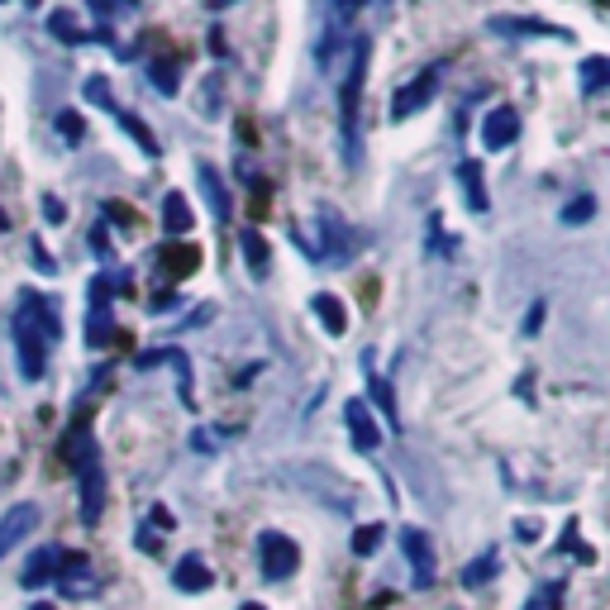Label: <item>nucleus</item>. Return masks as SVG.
Here are the masks:
<instances>
[{
    "mask_svg": "<svg viewBox=\"0 0 610 610\" xmlns=\"http://www.w3.org/2000/svg\"><path fill=\"white\" fill-rule=\"evenodd\" d=\"M382 534H386L382 525H362V530L353 534V554H358V558H368V554H377V548H382Z\"/></svg>",
    "mask_w": 610,
    "mask_h": 610,
    "instance_id": "nucleus-32",
    "label": "nucleus"
},
{
    "mask_svg": "<svg viewBox=\"0 0 610 610\" xmlns=\"http://www.w3.org/2000/svg\"><path fill=\"white\" fill-rule=\"evenodd\" d=\"M63 458L72 462V468H81L86 458H96V439H91V429H86V420L63 439Z\"/></svg>",
    "mask_w": 610,
    "mask_h": 610,
    "instance_id": "nucleus-28",
    "label": "nucleus"
},
{
    "mask_svg": "<svg viewBox=\"0 0 610 610\" xmlns=\"http://www.w3.org/2000/svg\"><path fill=\"white\" fill-rule=\"evenodd\" d=\"M77 487H81V525H96L100 511H106V472H100V458L81 462Z\"/></svg>",
    "mask_w": 610,
    "mask_h": 610,
    "instance_id": "nucleus-9",
    "label": "nucleus"
},
{
    "mask_svg": "<svg viewBox=\"0 0 610 610\" xmlns=\"http://www.w3.org/2000/svg\"><path fill=\"white\" fill-rule=\"evenodd\" d=\"M110 277H96L91 282V315H86V344L91 348H106L115 339V319H110Z\"/></svg>",
    "mask_w": 610,
    "mask_h": 610,
    "instance_id": "nucleus-7",
    "label": "nucleus"
},
{
    "mask_svg": "<svg viewBox=\"0 0 610 610\" xmlns=\"http://www.w3.org/2000/svg\"><path fill=\"white\" fill-rule=\"evenodd\" d=\"M540 319H544V305H534V311H530V319H525V334H534V329H540Z\"/></svg>",
    "mask_w": 610,
    "mask_h": 610,
    "instance_id": "nucleus-40",
    "label": "nucleus"
},
{
    "mask_svg": "<svg viewBox=\"0 0 610 610\" xmlns=\"http://www.w3.org/2000/svg\"><path fill=\"white\" fill-rule=\"evenodd\" d=\"M401 548H405V558H411V568H415V582L420 587H429L434 582V544H429V534L425 530H401Z\"/></svg>",
    "mask_w": 610,
    "mask_h": 610,
    "instance_id": "nucleus-12",
    "label": "nucleus"
},
{
    "mask_svg": "<svg viewBox=\"0 0 610 610\" xmlns=\"http://www.w3.org/2000/svg\"><path fill=\"white\" fill-rule=\"evenodd\" d=\"M196 268H200V249H196V243H163V249H157V272L172 277V282L192 277Z\"/></svg>",
    "mask_w": 610,
    "mask_h": 610,
    "instance_id": "nucleus-13",
    "label": "nucleus"
},
{
    "mask_svg": "<svg viewBox=\"0 0 610 610\" xmlns=\"http://www.w3.org/2000/svg\"><path fill=\"white\" fill-rule=\"evenodd\" d=\"M86 6H91L96 20H115V14H134L139 0H86Z\"/></svg>",
    "mask_w": 610,
    "mask_h": 610,
    "instance_id": "nucleus-33",
    "label": "nucleus"
},
{
    "mask_svg": "<svg viewBox=\"0 0 610 610\" xmlns=\"http://www.w3.org/2000/svg\"><path fill=\"white\" fill-rule=\"evenodd\" d=\"M34 610H53V606H43V601H39V606H34Z\"/></svg>",
    "mask_w": 610,
    "mask_h": 610,
    "instance_id": "nucleus-43",
    "label": "nucleus"
},
{
    "mask_svg": "<svg viewBox=\"0 0 610 610\" xmlns=\"http://www.w3.org/2000/svg\"><path fill=\"white\" fill-rule=\"evenodd\" d=\"M591 215H597V196H577V200H568V206H563V225H587Z\"/></svg>",
    "mask_w": 610,
    "mask_h": 610,
    "instance_id": "nucleus-30",
    "label": "nucleus"
},
{
    "mask_svg": "<svg viewBox=\"0 0 610 610\" xmlns=\"http://www.w3.org/2000/svg\"><path fill=\"white\" fill-rule=\"evenodd\" d=\"M57 134H63L67 143H77V139L86 134V124H81V115H77V110H63V115H57Z\"/></svg>",
    "mask_w": 610,
    "mask_h": 610,
    "instance_id": "nucleus-34",
    "label": "nucleus"
},
{
    "mask_svg": "<svg viewBox=\"0 0 610 610\" xmlns=\"http://www.w3.org/2000/svg\"><path fill=\"white\" fill-rule=\"evenodd\" d=\"M239 249H243V263H249L253 277H268V268H272V249H268V239L258 235V229H243V235H239Z\"/></svg>",
    "mask_w": 610,
    "mask_h": 610,
    "instance_id": "nucleus-24",
    "label": "nucleus"
},
{
    "mask_svg": "<svg viewBox=\"0 0 610 610\" xmlns=\"http://www.w3.org/2000/svg\"><path fill=\"white\" fill-rule=\"evenodd\" d=\"M57 339H63V325H57L53 301L48 296H20V311H14V353H20L24 382H39L43 377Z\"/></svg>",
    "mask_w": 610,
    "mask_h": 610,
    "instance_id": "nucleus-1",
    "label": "nucleus"
},
{
    "mask_svg": "<svg viewBox=\"0 0 610 610\" xmlns=\"http://www.w3.org/2000/svg\"><path fill=\"white\" fill-rule=\"evenodd\" d=\"M239 610H268V606H253V601H249V606H239Z\"/></svg>",
    "mask_w": 610,
    "mask_h": 610,
    "instance_id": "nucleus-42",
    "label": "nucleus"
},
{
    "mask_svg": "<svg viewBox=\"0 0 610 610\" xmlns=\"http://www.w3.org/2000/svg\"><path fill=\"white\" fill-rule=\"evenodd\" d=\"M34 530H39V505H34V501L10 505V511L0 515V558H6L14 544H24Z\"/></svg>",
    "mask_w": 610,
    "mask_h": 610,
    "instance_id": "nucleus-10",
    "label": "nucleus"
},
{
    "mask_svg": "<svg viewBox=\"0 0 610 610\" xmlns=\"http://www.w3.org/2000/svg\"><path fill=\"white\" fill-rule=\"evenodd\" d=\"M439 77H444V67L434 63V67H425L415 81H405L396 96H391V120H411L415 110H425L429 100H434V91H439Z\"/></svg>",
    "mask_w": 610,
    "mask_h": 610,
    "instance_id": "nucleus-4",
    "label": "nucleus"
},
{
    "mask_svg": "<svg viewBox=\"0 0 610 610\" xmlns=\"http://www.w3.org/2000/svg\"><path fill=\"white\" fill-rule=\"evenodd\" d=\"M497 573H501V554H497V548H487L482 558H472L468 568L458 573V582H462V587H482V582H491Z\"/></svg>",
    "mask_w": 610,
    "mask_h": 610,
    "instance_id": "nucleus-27",
    "label": "nucleus"
},
{
    "mask_svg": "<svg viewBox=\"0 0 610 610\" xmlns=\"http://www.w3.org/2000/svg\"><path fill=\"white\" fill-rule=\"evenodd\" d=\"M258 558H263V577H268V582H286V577L301 568L296 540H286V534H277V530L258 534Z\"/></svg>",
    "mask_w": 610,
    "mask_h": 610,
    "instance_id": "nucleus-3",
    "label": "nucleus"
},
{
    "mask_svg": "<svg viewBox=\"0 0 610 610\" xmlns=\"http://www.w3.org/2000/svg\"><path fill=\"white\" fill-rule=\"evenodd\" d=\"M210 568H206V558H196V554H186L177 568H172V587L177 591H210Z\"/></svg>",
    "mask_w": 610,
    "mask_h": 610,
    "instance_id": "nucleus-19",
    "label": "nucleus"
},
{
    "mask_svg": "<svg viewBox=\"0 0 610 610\" xmlns=\"http://www.w3.org/2000/svg\"><path fill=\"white\" fill-rule=\"evenodd\" d=\"M319 235H325V243H315V258H319V263H344L348 249H353V235H348V225H344L329 206L319 210Z\"/></svg>",
    "mask_w": 610,
    "mask_h": 610,
    "instance_id": "nucleus-11",
    "label": "nucleus"
},
{
    "mask_svg": "<svg viewBox=\"0 0 610 610\" xmlns=\"http://www.w3.org/2000/svg\"><path fill=\"white\" fill-rule=\"evenodd\" d=\"M172 305H177V296H172V292H153V296H149V311H153V315H167Z\"/></svg>",
    "mask_w": 610,
    "mask_h": 610,
    "instance_id": "nucleus-38",
    "label": "nucleus"
},
{
    "mask_svg": "<svg viewBox=\"0 0 610 610\" xmlns=\"http://www.w3.org/2000/svg\"><path fill=\"white\" fill-rule=\"evenodd\" d=\"M196 182H200V192H206V200H210L215 220L229 225V186H225V177L210 163H196Z\"/></svg>",
    "mask_w": 610,
    "mask_h": 610,
    "instance_id": "nucleus-18",
    "label": "nucleus"
},
{
    "mask_svg": "<svg viewBox=\"0 0 610 610\" xmlns=\"http://www.w3.org/2000/svg\"><path fill=\"white\" fill-rule=\"evenodd\" d=\"M143 77H149V86L157 96H177L182 91V67L177 57H153L149 67H143Z\"/></svg>",
    "mask_w": 610,
    "mask_h": 610,
    "instance_id": "nucleus-22",
    "label": "nucleus"
},
{
    "mask_svg": "<svg viewBox=\"0 0 610 610\" xmlns=\"http://www.w3.org/2000/svg\"><path fill=\"white\" fill-rule=\"evenodd\" d=\"M362 10H368V0H334V20H339V24H348Z\"/></svg>",
    "mask_w": 610,
    "mask_h": 610,
    "instance_id": "nucleus-37",
    "label": "nucleus"
},
{
    "mask_svg": "<svg viewBox=\"0 0 610 610\" xmlns=\"http://www.w3.org/2000/svg\"><path fill=\"white\" fill-rule=\"evenodd\" d=\"M454 177H458V186H462V200H468V210L487 215V210H491V196H487V177H482V163H477V157H462Z\"/></svg>",
    "mask_w": 610,
    "mask_h": 610,
    "instance_id": "nucleus-15",
    "label": "nucleus"
},
{
    "mask_svg": "<svg viewBox=\"0 0 610 610\" xmlns=\"http://www.w3.org/2000/svg\"><path fill=\"white\" fill-rule=\"evenodd\" d=\"M525 610H563V582H544V587L530 597Z\"/></svg>",
    "mask_w": 610,
    "mask_h": 610,
    "instance_id": "nucleus-31",
    "label": "nucleus"
},
{
    "mask_svg": "<svg viewBox=\"0 0 610 610\" xmlns=\"http://www.w3.org/2000/svg\"><path fill=\"white\" fill-rule=\"evenodd\" d=\"M163 229H167L172 239L192 235V206H186L182 192H167V196H163Z\"/></svg>",
    "mask_w": 610,
    "mask_h": 610,
    "instance_id": "nucleus-25",
    "label": "nucleus"
},
{
    "mask_svg": "<svg viewBox=\"0 0 610 610\" xmlns=\"http://www.w3.org/2000/svg\"><path fill=\"white\" fill-rule=\"evenodd\" d=\"M311 311H315L319 325H325V334H334V339H344V334H348V311H344V301L334 292H315Z\"/></svg>",
    "mask_w": 610,
    "mask_h": 610,
    "instance_id": "nucleus-17",
    "label": "nucleus"
},
{
    "mask_svg": "<svg viewBox=\"0 0 610 610\" xmlns=\"http://www.w3.org/2000/svg\"><path fill=\"white\" fill-rule=\"evenodd\" d=\"M29 258H34V268L43 272V277H53V272H57V263H53V253L48 249H43V243L34 239V243H29Z\"/></svg>",
    "mask_w": 610,
    "mask_h": 610,
    "instance_id": "nucleus-36",
    "label": "nucleus"
},
{
    "mask_svg": "<svg viewBox=\"0 0 610 610\" xmlns=\"http://www.w3.org/2000/svg\"><path fill=\"white\" fill-rule=\"evenodd\" d=\"M368 63H372V34H353L348 43V67H344V91H339V143H344V167L362 163V86H368Z\"/></svg>",
    "mask_w": 610,
    "mask_h": 610,
    "instance_id": "nucleus-2",
    "label": "nucleus"
},
{
    "mask_svg": "<svg viewBox=\"0 0 610 610\" xmlns=\"http://www.w3.org/2000/svg\"><path fill=\"white\" fill-rule=\"evenodd\" d=\"M487 34H501V39H563V43L573 39L563 24L534 20V14H491V20H487Z\"/></svg>",
    "mask_w": 610,
    "mask_h": 610,
    "instance_id": "nucleus-5",
    "label": "nucleus"
},
{
    "mask_svg": "<svg viewBox=\"0 0 610 610\" xmlns=\"http://www.w3.org/2000/svg\"><path fill=\"white\" fill-rule=\"evenodd\" d=\"M48 34L57 43H67V48H81V43H91V39H86V29H77V14H72V10H53L48 14Z\"/></svg>",
    "mask_w": 610,
    "mask_h": 610,
    "instance_id": "nucleus-26",
    "label": "nucleus"
},
{
    "mask_svg": "<svg viewBox=\"0 0 610 610\" xmlns=\"http://www.w3.org/2000/svg\"><path fill=\"white\" fill-rule=\"evenodd\" d=\"M362 368H368V391H372V401L382 405V420H386L391 429H401V415H396V396H391V382H386V377L372 368V353H362Z\"/></svg>",
    "mask_w": 610,
    "mask_h": 610,
    "instance_id": "nucleus-20",
    "label": "nucleus"
},
{
    "mask_svg": "<svg viewBox=\"0 0 610 610\" xmlns=\"http://www.w3.org/2000/svg\"><path fill=\"white\" fill-rule=\"evenodd\" d=\"M53 582L63 587V597H96V591H100V577H96V568H91V558H86V554H63Z\"/></svg>",
    "mask_w": 610,
    "mask_h": 610,
    "instance_id": "nucleus-6",
    "label": "nucleus"
},
{
    "mask_svg": "<svg viewBox=\"0 0 610 610\" xmlns=\"http://www.w3.org/2000/svg\"><path fill=\"white\" fill-rule=\"evenodd\" d=\"M606 81H610V57H601V53H597V57H587V63H582V91H587V96H597Z\"/></svg>",
    "mask_w": 610,
    "mask_h": 610,
    "instance_id": "nucleus-29",
    "label": "nucleus"
},
{
    "mask_svg": "<svg viewBox=\"0 0 610 610\" xmlns=\"http://www.w3.org/2000/svg\"><path fill=\"white\" fill-rule=\"evenodd\" d=\"M6 229H10V215H6V210H0V235H6Z\"/></svg>",
    "mask_w": 610,
    "mask_h": 610,
    "instance_id": "nucleus-41",
    "label": "nucleus"
},
{
    "mask_svg": "<svg viewBox=\"0 0 610 610\" xmlns=\"http://www.w3.org/2000/svg\"><path fill=\"white\" fill-rule=\"evenodd\" d=\"M515 139H520V115L511 106L487 110V120H482V143H487V149H511Z\"/></svg>",
    "mask_w": 610,
    "mask_h": 610,
    "instance_id": "nucleus-14",
    "label": "nucleus"
},
{
    "mask_svg": "<svg viewBox=\"0 0 610 610\" xmlns=\"http://www.w3.org/2000/svg\"><path fill=\"white\" fill-rule=\"evenodd\" d=\"M163 362H172V368L182 372V401L192 405V358H186L182 348H153V353H139V358H134V368H139V372H149V368H163Z\"/></svg>",
    "mask_w": 610,
    "mask_h": 610,
    "instance_id": "nucleus-16",
    "label": "nucleus"
},
{
    "mask_svg": "<svg viewBox=\"0 0 610 610\" xmlns=\"http://www.w3.org/2000/svg\"><path fill=\"white\" fill-rule=\"evenodd\" d=\"M106 115H110V120H115V124H120V129H124V134H129V139H134V143H139V153H149V157H157V153H163V149H157V139H153V129H149V124H143V120H139V115H129L124 106H110Z\"/></svg>",
    "mask_w": 610,
    "mask_h": 610,
    "instance_id": "nucleus-21",
    "label": "nucleus"
},
{
    "mask_svg": "<svg viewBox=\"0 0 610 610\" xmlns=\"http://www.w3.org/2000/svg\"><path fill=\"white\" fill-rule=\"evenodd\" d=\"M192 444L200 448V454H210V448H215V444H220V434H210V429H200V434H196V439H192Z\"/></svg>",
    "mask_w": 610,
    "mask_h": 610,
    "instance_id": "nucleus-39",
    "label": "nucleus"
},
{
    "mask_svg": "<svg viewBox=\"0 0 610 610\" xmlns=\"http://www.w3.org/2000/svg\"><path fill=\"white\" fill-rule=\"evenodd\" d=\"M344 429H348V439H353L358 454H372V448L382 444V425L372 420L368 401H344Z\"/></svg>",
    "mask_w": 610,
    "mask_h": 610,
    "instance_id": "nucleus-8",
    "label": "nucleus"
},
{
    "mask_svg": "<svg viewBox=\"0 0 610 610\" xmlns=\"http://www.w3.org/2000/svg\"><path fill=\"white\" fill-rule=\"evenodd\" d=\"M86 100H96L100 110H110V106H115V100H110V86H106V77H91V81H86Z\"/></svg>",
    "mask_w": 610,
    "mask_h": 610,
    "instance_id": "nucleus-35",
    "label": "nucleus"
},
{
    "mask_svg": "<svg viewBox=\"0 0 610 610\" xmlns=\"http://www.w3.org/2000/svg\"><path fill=\"white\" fill-rule=\"evenodd\" d=\"M57 563H63V548H39L34 558H29V568L20 573V582L34 591V587H43V582H53L57 577Z\"/></svg>",
    "mask_w": 610,
    "mask_h": 610,
    "instance_id": "nucleus-23",
    "label": "nucleus"
},
{
    "mask_svg": "<svg viewBox=\"0 0 610 610\" xmlns=\"http://www.w3.org/2000/svg\"><path fill=\"white\" fill-rule=\"evenodd\" d=\"M29 6H34V0H29Z\"/></svg>",
    "mask_w": 610,
    "mask_h": 610,
    "instance_id": "nucleus-44",
    "label": "nucleus"
}]
</instances>
